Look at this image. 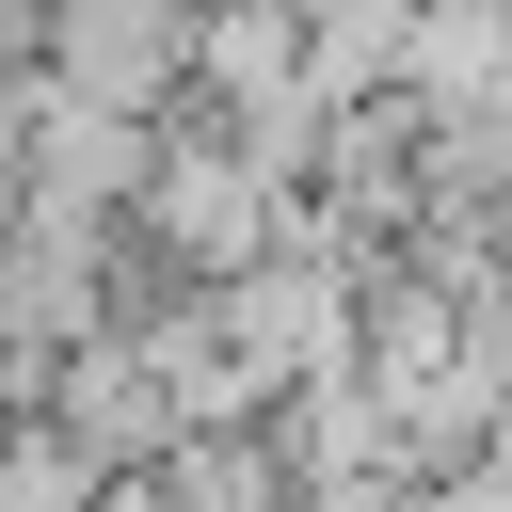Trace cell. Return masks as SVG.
I'll use <instances>...</instances> for the list:
<instances>
[{"instance_id":"cell-2","label":"cell","mask_w":512,"mask_h":512,"mask_svg":"<svg viewBox=\"0 0 512 512\" xmlns=\"http://www.w3.org/2000/svg\"><path fill=\"white\" fill-rule=\"evenodd\" d=\"M32 80L96 112H176L192 96V0H32Z\"/></svg>"},{"instance_id":"cell-3","label":"cell","mask_w":512,"mask_h":512,"mask_svg":"<svg viewBox=\"0 0 512 512\" xmlns=\"http://www.w3.org/2000/svg\"><path fill=\"white\" fill-rule=\"evenodd\" d=\"M32 416H48V432L96 464V480H128V464L176 432V384L144 368V336H112V320H96V336H64V352L32 368Z\"/></svg>"},{"instance_id":"cell-1","label":"cell","mask_w":512,"mask_h":512,"mask_svg":"<svg viewBox=\"0 0 512 512\" xmlns=\"http://www.w3.org/2000/svg\"><path fill=\"white\" fill-rule=\"evenodd\" d=\"M112 224H128L144 256H176L192 288H224V272H256L272 240H304V192H272V176L240 160V128L176 96V112L144 128V176H128V208H112Z\"/></svg>"},{"instance_id":"cell-4","label":"cell","mask_w":512,"mask_h":512,"mask_svg":"<svg viewBox=\"0 0 512 512\" xmlns=\"http://www.w3.org/2000/svg\"><path fill=\"white\" fill-rule=\"evenodd\" d=\"M80 512H144V496H128V480H96V496H80Z\"/></svg>"}]
</instances>
